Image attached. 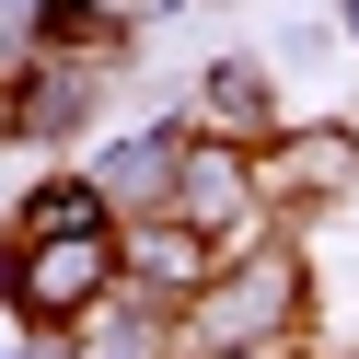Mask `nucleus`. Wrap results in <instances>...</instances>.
I'll return each instance as SVG.
<instances>
[{
	"mask_svg": "<svg viewBox=\"0 0 359 359\" xmlns=\"http://www.w3.org/2000/svg\"><path fill=\"white\" fill-rule=\"evenodd\" d=\"M313 325V255L302 243H255V255H232L209 278V302L186 313V359H243V348H290V336Z\"/></svg>",
	"mask_w": 359,
	"mask_h": 359,
	"instance_id": "obj_1",
	"label": "nucleus"
},
{
	"mask_svg": "<svg viewBox=\"0 0 359 359\" xmlns=\"http://www.w3.org/2000/svg\"><path fill=\"white\" fill-rule=\"evenodd\" d=\"M128 290V232H58V243H12V325L81 336L104 302Z\"/></svg>",
	"mask_w": 359,
	"mask_h": 359,
	"instance_id": "obj_2",
	"label": "nucleus"
},
{
	"mask_svg": "<svg viewBox=\"0 0 359 359\" xmlns=\"http://www.w3.org/2000/svg\"><path fill=\"white\" fill-rule=\"evenodd\" d=\"M174 220H186V232H209L220 255L278 243V209H266V186H255V151H243V140H209V128H197L186 174H174Z\"/></svg>",
	"mask_w": 359,
	"mask_h": 359,
	"instance_id": "obj_3",
	"label": "nucleus"
},
{
	"mask_svg": "<svg viewBox=\"0 0 359 359\" xmlns=\"http://www.w3.org/2000/svg\"><path fill=\"white\" fill-rule=\"evenodd\" d=\"M255 186H266V209H278V232L313 220V209H336V197L359 186V116H290L278 140L255 151Z\"/></svg>",
	"mask_w": 359,
	"mask_h": 359,
	"instance_id": "obj_4",
	"label": "nucleus"
},
{
	"mask_svg": "<svg viewBox=\"0 0 359 359\" xmlns=\"http://www.w3.org/2000/svg\"><path fill=\"white\" fill-rule=\"evenodd\" d=\"M186 151H197V116H151V128H128V140H104L81 174L104 186V209H116V220H151V209H174Z\"/></svg>",
	"mask_w": 359,
	"mask_h": 359,
	"instance_id": "obj_5",
	"label": "nucleus"
},
{
	"mask_svg": "<svg viewBox=\"0 0 359 359\" xmlns=\"http://www.w3.org/2000/svg\"><path fill=\"white\" fill-rule=\"evenodd\" d=\"M220 243L209 232H186V220L174 209H151V220H128V290H140V302H163V313H197L209 302V278H220Z\"/></svg>",
	"mask_w": 359,
	"mask_h": 359,
	"instance_id": "obj_6",
	"label": "nucleus"
},
{
	"mask_svg": "<svg viewBox=\"0 0 359 359\" xmlns=\"http://www.w3.org/2000/svg\"><path fill=\"white\" fill-rule=\"evenodd\" d=\"M104 81H116V70H93V58H35L24 47V70H12V140H24V151L70 140V128L104 104Z\"/></svg>",
	"mask_w": 359,
	"mask_h": 359,
	"instance_id": "obj_7",
	"label": "nucleus"
},
{
	"mask_svg": "<svg viewBox=\"0 0 359 359\" xmlns=\"http://www.w3.org/2000/svg\"><path fill=\"white\" fill-rule=\"evenodd\" d=\"M186 116L197 128H209V140H243V151H266V140H278V70H266V58H209V70H197V104H186Z\"/></svg>",
	"mask_w": 359,
	"mask_h": 359,
	"instance_id": "obj_8",
	"label": "nucleus"
},
{
	"mask_svg": "<svg viewBox=\"0 0 359 359\" xmlns=\"http://www.w3.org/2000/svg\"><path fill=\"white\" fill-rule=\"evenodd\" d=\"M58 232H128V220L104 209L93 174H35L24 209H12V243H58Z\"/></svg>",
	"mask_w": 359,
	"mask_h": 359,
	"instance_id": "obj_9",
	"label": "nucleus"
},
{
	"mask_svg": "<svg viewBox=\"0 0 359 359\" xmlns=\"http://www.w3.org/2000/svg\"><path fill=\"white\" fill-rule=\"evenodd\" d=\"M81 359H186V313L140 302V290H116V302L81 325Z\"/></svg>",
	"mask_w": 359,
	"mask_h": 359,
	"instance_id": "obj_10",
	"label": "nucleus"
},
{
	"mask_svg": "<svg viewBox=\"0 0 359 359\" xmlns=\"http://www.w3.org/2000/svg\"><path fill=\"white\" fill-rule=\"evenodd\" d=\"M325 359H348V348H325Z\"/></svg>",
	"mask_w": 359,
	"mask_h": 359,
	"instance_id": "obj_11",
	"label": "nucleus"
}]
</instances>
